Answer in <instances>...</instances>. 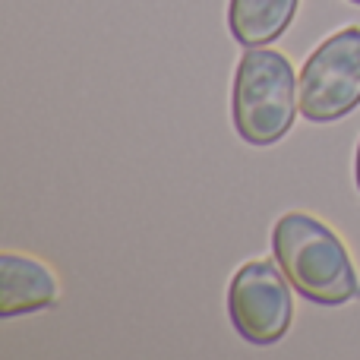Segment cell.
<instances>
[{"label":"cell","mask_w":360,"mask_h":360,"mask_svg":"<svg viewBox=\"0 0 360 360\" xmlns=\"http://www.w3.org/2000/svg\"><path fill=\"white\" fill-rule=\"evenodd\" d=\"M57 278L41 259L25 253H0V316L16 319L57 304Z\"/></svg>","instance_id":"obj_5"},{"label":"cell","mask_w":360,"mask_h":360,"mask_svg":"<svg viewBox=\"0 0 360 360\" xmlns=\"http://www.w3.org/2000/svg\"><path fill=\"white\" fill-rule=\"evenodd\" d=\"M300 114L310 124H335L360 108V25L332 32L307 57L297 76Z\"/></svg>","instance_id":"obj_3"},{"label":"cell","mask_w":360,"mask_h":360,"mask_svg":"<svg viewBox=\"0 0 360 360\" xmlns=\"http://www.w3.org/2000/svg\"><path fill=\"white\" fill-rule=\"evenodd\" d=\"M348 4H357V6H360V0H348Z\"/></svg>","instance_id":"obj_8"},{"label":"cell","mask_w":360,"mask_h":360,"mask_svg":"<svg viewBox=\"0 0 360 360\" xmlns=\"http://www.w3.org/2000/svg\"><path fill=\"white\" fill-rule=\"evenodd\" d=\"M272 250L304 300L342 307L360 297V278L342 237L307 212H288L272 228Z\"/></svg>","instance_id":"obj_1"},{"label":"cell","mask_w":360,"mask_h":360,"mask_svg":"<svg viewBox=\"0 0 360 360\" xmlns=\"http://www.w3.org/2000/svg\"><path fill=\"white\" fill-rule=\"evenodd\" d=\"M300 111L297 76L281 51L247 48L237 60L231 117L247 146L266 149L291 133Z\"/></svg>","instance_id":"obj_2"},{"label":"cell","mask_w":360,"mask_h":360,"mask_svg":"<svg viewBox=\"0 0 360 360\" xmlns=\"http://www.w3.org/2000/svg\"><path fill=\"white\" fill-rule=\"evenodd\" d=\"M354 184H357V193H360V143H357V152H354Z\"/></svg>","instance_id":"obj_7"},{"label":"cell","mask_w":360,"mask_h":360,"mask_svg":"<svg viewBox=\"0 0 360 360\" xmlns=\"http://www.w3.org/2000/svg\"><path fill=\"white\" fill-rule=\"evenodd\" d=\"M300 0H228V32L240 48H269L291 29Z\"/></svg>","instance_id":"obj_6"},{"label":"cell","mask_w":360,"mask_h":360,"mask_svg":"<svg viewBox=\"0 0 360 360\" xmlns=\"http://www.w3.org/2000/svg\"><path fill=\"white\" fill-rule=\"evenodd\" d=\"M291 281L285 269L269 259H250L234 272L228 288V319L253 348L278 345L294 319Z\"/></svg>","instance_id":"obj_4"}]
</instances>
